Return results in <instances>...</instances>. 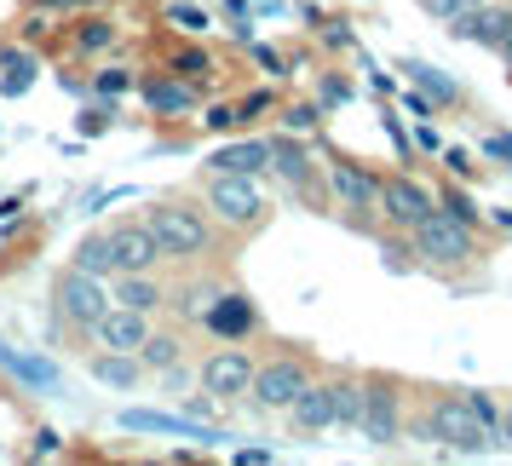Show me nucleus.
<instances>
[{"mask_svg": "<svg viewBox=\"0 0 512 466\" xmlns=\"http://www.w3.org/2000/svg\"><path fill=\"white\" fill-rule=\"evenodd\" d=\"M334 196H340V208H351L357 219L363 213H374V202H380V179L374 173H363V167H351V162H334Z\"/></svg>", "mask_w": 512, "mask_h": 466, "instance_id": "nucleus-12", "label": "nucleus"}, {"mask_svg": "<svg viewBox=\"0 0 512 466\" xmlns=\"http://www.w3.org/2000/svg\"><path fill=\"white\" fill-rule=\"evenodd\" d=\"M213 173H259V167H271V144L265 139H242V144H225V150H213Z\"/></svg>", "mask_w": 512, "mask_h": 466, "instance_id": "nucleus-17", "label": "nucleus"}, {"mask_svg": "<svg viewBox=\"0 0 512 466\" xmlns=\"http://www.w3.org/2000/svg\"><path fill=\"white\" fill-rule=\"evenodd\" d=\"M139 357L150 363V369H173V363H179V340H167V334H150V340L139 346Z\"/></svg>", "mask_w": 512, "mask_h": 466, "instance_id": "nucleus-25", "label": "nucleus"}, {"mask_svg": "<svg viewBox=\"0 0 512 466\" xmlns=\"http://www.w3.org/2000/svg\"><path fill=\"white\" fill-rule=\"evenodd\" d=\"M110 41V24H87L81 29V47H104Z\"/></svg>", "mask_w": 512, "mask_h": 466, "instance_id": "nucleus-30", "label": "nucleus"}, {"mask_svg": "<svg viewBox=\"0 0 512 466\" xmlns=\"http://www.w3.org/2000/svg\"><path fill=\"white\" fill-rule=\"evenodd\" d=\"M93 374L110 380V386H133V380H139V363H133V351H98Z\"/></svg>", "mask_w": 512, "mask_h": 466, "instance_id": "nucleus-21", "label": "nucleus"}, {"mask_svg": "<svg viewBox=\"0 0 512 466\" xmlns=\"http://www.w3.org/2000/svg\"><path fill=\"white\" fill-rule=\"evenodd\" d=\"M75 265L93 271V277H110V236H87V242L75 248Z\"/></svg>", "mask_w": 512, "mask_h": 466, "instance_id": "nucleus-23", "label": "nucleus"}, {"mask_svg": "<svg viewBox=\"0 0 512 466\" xmlns=\"http://www.w3.org/2000/svg\"><path fill=\"white\" fill-rule=\"evenodd\" d=\"M357 432H363L369 443H397V392L392 386H363Z\"/></svg>", "mask_w": 512, "mask_h": 466, "instance_id": "nucleus-11", "label": "nucleus"}, {"mask_svg": "<svg viewBox=\"0 0 512 466\" xmlns=\"http://www.w3.org/2000/svg\"><path fill=\"white\" fill-rule=\"evenodd\" d=\"M208 328L219 340H242V334L254 328V305L242 300V294H219V300L208 305Z\"/></svg>", "mask_w": 512, "mask_h": 466, "instance_id": "nucleus-16", "label": "nucleus"}, {"mask_svg": "<svg viewBox=\"0 0 512 466\" xmlns=\"http://www.w3.org/2000/svg\"><path fill=\"white\" fill-rule=\"evenodd\" d=\"M58 311H64V323L93 328L98 317L110 311V288H104V277H93V271L70 265V271L58 277Z\"/></svg>", "mask_w": 512, "mask_h": 466, "instance_id": "nucleus-5", "label": "nucleus"}, {"mask_svg": "<svg viewBox=\"0 0 512 466\" xmlns=\"http://www.w3.org/2000/svg\"><path fill=\"white\" fill-rule=\"evenodd\" d=\"M87 334H93L104 351H133V357H139V346L150 340V311H133V305H110V311H104V317H98Z\"/></svg>", "mask_w": 512, "mask_h": 466, "instance_id": "nucleus-6", "label": "nucleus"}, {"mask_svg": "<svg viewBox=\"0 0 512 466\" xmlns=\"http://www.w3.org/2000/svg\"><path fill=\"white\" fill-rule=\"evenodd\" d=\"M300 386H305V369L294 357H277V363L254 369V380H248V392H254L259 409H288V403L300 397Z\"/></svg>", "mask_w": 512, "mask_h": 466, "instance_id": "nucleus-8", "label": "nucleus"}, {"mask_svg": "<svg viewBox=\"0 0 512 466\" xmlns=\"http://www.w3.org/2000/svg\"><path fill=\"white\" fill-rule=\"evenodd\" d=\"M265 104H271V98H265V93H254V98H248V104H242V110H236V121H254L259 110H265Z\"/></svg>", "mask_w": 512, "mask_h": 466, "instance_id": "nucleus-32", "label": "nucleus"}, {"mask_svg": "<svg viewBox=\"0 0 512 466\" xmlns=\"http://www.w3.org/2000/svg\"><path fill=\"white\" fill-rule=\"evenodd\" d=\"M501 438L512 443V409H507V415H501Z\"/></svg>", "mask_w": 512, "mask_h": 466, "instance_id": "nucleus-34", "label": "nucleus"}, {"mask_svg": "<svg viewBox=\"0 0 512 466\" xmlns=\"http://www.w3.org/2000/svg\"><path fill=\"white\" fill-rule=\"evenodd\" d=\"M271 167H277L288 185H305V179H311V156H305L300 144H288V139L271 144Z\"/></svg>", "mask_w": 512, "mask_h": 466, "instance_id": "nucleus-20", "label": "nucleus"}, {"mask_svg": "<svg viewBox=\"0 0 512 466\" xmlns=\"http://www.w3.org/2000/svg\"><path fill=\"white\" fill-rule=\"evenodd\" d=\"M374 208L386 213L392 225L415 231V225H420V219H426L432 208H438V202H432V190H420L415 179H386V185H380V202H374Z\"/></svg>", "mask_w": 512, "mask_h": 466, "instance_id": "nucleus-10", "label": "nucleus"}, {"mask_svg": "<svg viewBox=\"0 0 512 466\" xmlns=\"http://www.w3.org/2000/svg\"><path fill=\"white\" fill-rule=\"evenodd\" d=\"M449 213H455V219H461V225H472V219H478V208H472V202H466V196H449Z\"/></svg>", "mask_w": 512, "mask_h": 466, "instance_id": "nucleus-31", "label": "nucleus"}, {"mask_svg": "<svg viewBox=\"0 0 512 466\" xmlns=\"http://www.w3.org/2000/svg\"><path fill=\"white\" fill-rule=\"evenodd\" d=\"M357 409H363V386L334 380V426H357Z\"/></svg>", "mask_w": 512, "mask_h": 466, "instance_id": "nucleus-24", "label": "nucleus"}, {"mask_svg": "<svg viewBox=\"0 0 512 466\" xmlns=\"http://www.w3.org/2000/svg\"><path fill=\"white\" fill-rule=\"evenodd\" d=\"M420 438H438L443 449H461V455H484L489 449L484 420L472 415L461 397H438V403L426 409V420H420Z\"/></svg>", "mask_w": 512, "mask_h": 466, "instance_id": "nucleus-2", "label": "nucleus"}, {"mask_svg": "<svg viewBox=\"0 0 512 466\" xmlns=\"http://www.w3.org/2000/svg\"><path fill=\"white\" fill-rule=\"evenodd\" d=\"M455 41H478V47H501V35L512 29V12L501 6H466L461 18H455Z\"/></svg>", "mask_w": 512, "mask_h": 466, "instance_id": "nucleus-13", "label": "nucleus"}, {"mask_svg": "<svg viewBox=\"0 0 512 466\" xmlns=\"http://www.w3.org/2000/svg\"><path fill=\"white\" fill-rule=\"evenodd\" d=\"M0 369L18 374V380H29V386H47V392H58V386H64V380H58V369H52L47 357H29V351L6 346V340H0Z\"/></svg>", "mask_w": 512, "mask_h": 466, "instance_id": "nucleus-18", "label": "nucleus"}, {"mask_svg": "<svg viewBox=\"0 0 512 466\" xmlns=\"http://www.w3.org/2000/svg\"><path fill=\"white\" fill-rule=\"evenodd\" d=\"M156 259H162V248H156V236H150L144 219L110 231V271H116V277L121 271H156Z\"/></svg>", "mask_w": 512, "mask_h": 466, "instance_id": "nucleus-7", "label": "nucleus"}, {"mask_svg": "<svg viewBox=\"0 0 512 466\" xmlns=\"http://www.w3.org/2000/svg\"><path fill=\"white\" fill-rule=\"evenodd\" d=\"M144 104H150V110H190L196 93H190L185 81H150V87H144Z\"/></svg>", "mask_w": 512, "mask_h": 466, "instance_id": "nucleus-22", "label": "nucleus"}, {"mask_svg": "<svg viewBox=\"0 0 512 466\" xmlns=\"http://www.w3.org/2000/svg\"><path fill=\"white\" fill-rule=\"evenodd\" d=\"M484 156H495V162H512V139H507V133L484 139Z\"/></svg>", "mask_w": 512, "mask_h": 466, "instance_id": "nucleus-29", "label": "nucleus"}, {"mask_svg": "<svg viewBox=\"0 0 512 466\" xmlns=\"http://www.w3.org/2000/svg\"><path fill=\"white\" fill-rule=\"evenodd\" d=\"M110 305L156 311V305H162V288H156V277H150V271H121V282H116V294H110Z\"/></svg>", "mask_w": 512, "mask_h": 466, "instance_id": "nucleus-19", "label": "nucleus"}, {"mask_svg": "<svg viewBox=\"0 0 512 466\" xmlns=\"http://www.w3.org/2000/svg\"><path fill=\"white\" fill-rule=\"evenodd\" d=\"M150 236H156V248L162 259H196L213 248V225L202 208H185V202H167V208H150Z\"/></svg>", "mask_w": 512, "mask_h": 466, "instance_id": "nucleus-1", "label": "nucleus"}, {"mask_svg": "<svg viewBox=\"0 0 512 466\" xmlns=\"http://www.w3.org/2000/svg\"><path fill=\"white\" fill-rule=\"evenodd\" d=\"M208 208L219 225H254L259 213H265V196H259L254 173H213Z\"/></svg>", "mask_w": 512, "mask_h": 466, "instance_id": "nucleus-4", "label": "nucleus"}, {"mask_svg": "<svg viewBox=\"0 0 512 466\" xmlns=\"http://www.w3.org/2000/svg\"><path fill=\"white\" fill-rule=\"evenodd\" d=\"M288 127H300V133L305 127H317V110H288Z\"/></svg>", "mask_w": 512, "mask_h": 466, "instance_id": "nucleus-33", "label": "nucleus"}, {"mask_svg": "<svg viewBox=\"0 0 512 466\" xmlns=\"http://www.w3.org/2000/svg\"><path fill=\"white\" fill-rule=\"evenodd\" d=\"M248 380H254V363H248V351H213L208 363H202V386H208L213 403H231V397L248 392Z\"/></svg>", "mask_w": 512, "mask_h": 466, "instance_id": "nucleus-9", "label": "nucleus"}, {"mask_svg": "<svg viewBox=\"0 0 512 466\" xmlns=\"http://www.w3.org/2000/svg\"><path fill=\"white\" fill-rule=\"evenodd\" d=\"M179 75H208L213 64H208V52H179V64H173Z\"/></svg>", "mask_w": 512, "mask_h": 466, "instance_id": "nucleus-28", "label": "nucleus"}, {"mask_svg": "<svg viewBox=\"0 0 512 466\" xmlns=\"http://www.w3.org/2000/svg\"><path fill=\"white\" fill-rule=\"evenodd\" d=\"M409 70H415V81H420V87H426L432 98H438V104H455V81H449V75L426 70V64H409Z\"/></svg>", "mask_w": 512, "mask_h": 466, "instance_id": "nucleus-26", "label": "nucleus"}, {"mask_svg": "<svg viewBox=\"0 0 512 466\" xmlns=\"http://www.w3.org/2000/svg\"><path fill=\"white\" fill-rule=\"evenodd\" d=\"M288 415H294L300 432H328V426H334V386H311V380H305L300 397L288 403Z\"/></svg>", "mask_w": 512, "mask_h": 466, "instance_id": "nucleus-15", "label": "nucleus"}, {"mask_svg": "<svg viewBox=\"0 0 512 466\" xmlns=\"http://www.w3.org/2000/svg\"><path fill=\"white\" fill-rule=\"evenodd\" d=\"M121 426L127 432H173V438H196V443H225V432H213V426H196V420H179V415H156V409H127Z\"/></svg>", "mask_w": 512, "mask_h": 466, "instance_id": "nucleus-14", "label": "nucleus"}, {"mask_svg": "<svg viewBox=\"0 0 512 466\" xmlns=\"http://www.w3.org/2000/svg\"><path fill=\"white\" fill-rule=\"evenodd\" d=\"M167 24L190 29V35H202L208 29V12H196V6H167Z\"/></svg>", "mask_w": 512, "mask_h": 466, "instance_id": "nucleus-27", "label": "nucleus"}, {"mask_svg": "<svg viewBox=\"0 0 512 466\" xmlns=\"http://www.w3.org/2000/svg\"><path fill=\"white\" fill-rule=\"evenodd\" d=\"M415 254L426 265H466L472 259V225H461L455 213H426L415 225Z\"/></svg>", "mask_w": 512, "mask_h": 466, "instance_id": "nucleus-3", "label": "nucleus"}]
</instances>
